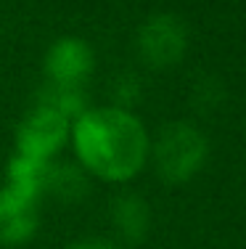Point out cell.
Returning <instances> with one entry per match:
<instances>
[{"instance_id": "6da1fadb", "label": "cell", "mask_w": 246, "mask_h": 249, "mask_svg": "<svg viewBox=\"0 0 246 249\" xmlns=\"http://www.w3.org/2000/svg\"><path fill=\"white\" fill-rule=\"evenodd\" d=\"M72 146L77 162L106 183H127L146 167L151 138L143 122L122 106L87 109L72 122Z\"/></svg>"}, {"instance_id": "7a4b0ae2", "label": "cell", "mask_w": 246, "mask_h": 249, "mask_svg": "<svg viewBox=\"0 0 246 249\" xmlns=\"http://www.w3.org/2000/svg\"><path fill=\"white\" fill-rule=\"evenodd\" d=\"M209 157V141L188 122L164 124L151 143L148 159H154L156 175L167 186H183L204 170Z\"/></svg>"}, {"instance_id": "3957f363", "label": "cell", "mask_w": 246, "mask_h": 249, "mask_svg": "<svg viewBox=\"0 0 246 249\" xmlns=\"http://www.w3.org/2000/svg\"><path fill=\"white\" fill-rule=\"evenodd\" d=\"M138 56L151 69H169L188 51V27L175 14H151L138 27Z\"/></svg>"}, {"instance_id": "277c9868", "label": "cell", "mask_w": 246, "mask_h": 249, "mask_svg": "<svg viewBox=\"0 0 246 249\" xmlns=\"http://www.w3.org/2000/svg\"><path fill=\"white\" fill-rule=\"evenodd\" d=\"M72 138V122L53 109L37 106L21 120L16 130V154L37 162H53L56 154Z\"/></svg>"}, {"instance_id": "5b68a950", "label": "cell", "mask_w": 246, "mask_h": 249, "mask_svg": "<svg viewBox=\"0 0 246 249\" xmlns=\"http://www.w3.org/2000/svg\"><path fill=\"white\" fill-rule=\"evenodd\" d=\"M96 69V53L82 37H58L45 53L43 74L53 85H85Z\"/></svg>"}, {"instance_id": "8992f818", "label": "cell", "mask_w": 246, "mask_h": 249, "mask_svg": "<svg viewBox=\"0 0 246 249\" xmlns=\"http://www.w3.org/2000/svg\"><path fill=\"white\" fill-rule=\"evenodd\" d=\"M37 201L40 196L27 188L3 183L0 186V244H27L37 231Z\"/></svg>"}, {"instance_id": "52a82bcc", "label": "cell", "mask_w": 246, "mask_h": 249, "mask_svg": "<svg viewBox=\"0 0 246 249\" xmlns=\"http://www.w3.org/2000/svg\"><path fill=\"white\" fill-rule=\"evenodd\" d=\"M111 225L125 244H140L151 231V207L132 191L119 194L111 201Z\"/></svg>"}, {"instance_id": "ba28073f", "label": "cell", "mask_w": 246, "mask_h": 249, "mask_svg": "<svg viewBox=\"0 0 246 249\" xmlns=\"http://www.w3.org/2000/svg\"><path fill=\"white\" fill-rule=\"evenodd\" d=\"M87 170L82 164H69V162H50L45 170V183H43V194H53L58 201H74L85 199L87 194Z\"/></svg>"}, {"instance_id": "9c48e42d", "label": "cell", "mask_w": 246, "mask_h": 249, "mask_svg": "<svg viewBox=\"0 0 246 249\" xmlns=\"http://www.w3.org/2000/svg\"><path fill=\"white\" fill-rule=\"evenodd\" d=\"M37 106L53 109L56 114L66 117L69 122H74L77 117H82L90 106H87V93L85 85H53L45 82L37 93Z\"/></svg>"}, {"instance_id": "30bf717a", "label": "cell", "mask_w": 246, "mask_h": 249, "mask_svg": "<svg viewBox=\"0 0 246 249\" xmlns=\"http://www.w3.org/2000/svg\"><path fill=\"white\" fill-rule=\"evenodd\" d=\"M191 96H193V106H196L198 111H204V114H209V111H214V109H220V106H222L228 90H225V85H222L220 77L204 74V77H198V80H196Z\"/></svg>"}, {"instance_id": "8fae6325", "label": "cell", "mask_w": 246, "mask_h": 249, "mask_svg": "<svg viewBox=\"0 0 246 249\" xmlns=\"http://www.w3.org/2000/svg\"><path fill=\"white\" fill-rule=\"evenodd\" d=\"M140 98V82L138 77L125 74L119 82L114 85V106H122V109H130L132 104Z\"/></svg>"}, {"instance_id": "7c38bea8", "label": "cell", "mask_w": 246, "mask_h": 249, "mask_svg": "<svg viewBox=\"0 0 246 249\" xmlns=\"http://www.w3.org/2000/svg\"><path fill=\"white\" fill-rule=\"evenodd\" d=\"M66 249H122V247L109 239H80L74 244H69Z\"/></svg>"}]
</instances>
